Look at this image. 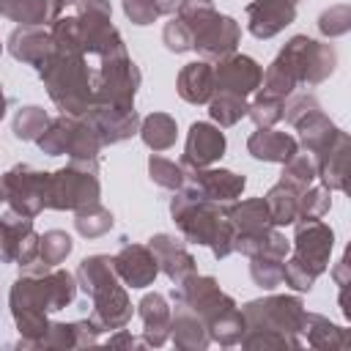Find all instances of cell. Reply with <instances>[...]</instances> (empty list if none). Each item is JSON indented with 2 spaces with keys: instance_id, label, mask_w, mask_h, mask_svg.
<instances>
[]
</instances>
